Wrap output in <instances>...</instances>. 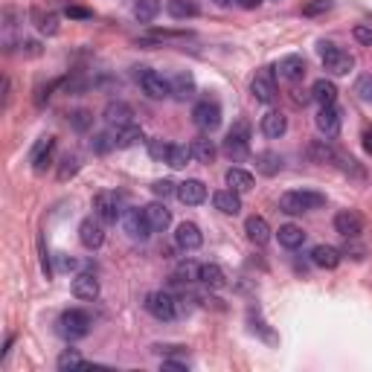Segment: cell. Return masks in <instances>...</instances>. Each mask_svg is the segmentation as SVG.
Returning a JSON list of instances; mask_svg holds the SVG:
<instances>
[{
	"mask_svg": "<svg viewBox=\"0 0 372 372\" xmlns=\"http://www.w3.org/2000/svg\"><path fill=\"white\" fill-rule=\"evenodd\" d=\"M236 4H239L241 9H256V6L262 4V0H236Z\"/></svg>",
	"mask_w": 372,
	"mask_h": 372,
	"instance_id": "cell-49",
	"label": "cell"
},
{
	"mask_svg": "<svg viewBox=\"0 0 372 372\" xmlns=\"http://www.w3.org/2000/svg\"><path fill=\"white\" fill-rule=\"evenodd\" d=\"M93 215L102 218L105 224H114L116 218H122L119 195H116V192H99V195L93 198Z\"/></svg>",
	"mask_w": 372,
	"mask_h": 372,
	"instance_id": "cell-9",
	"label": "cell"
},
{
	"mask_svg": "<svg viewBox=\"0 0 372 372\" xmlns=\"http://www.w3.org/2000/svg\"><path fill=\"white\" fill-rule=\"evenodd\" d=\"M145 311L155 320H160V323H169V320L178 317V303H175V296L166 291H152L145 296Z\"/></svg>",
	"mask_w": 372,
	"mask_h": 372,
	"instance_id": "cell-5",
	"label": "cell"
},
{
	"mask_svg": "<svg viewBox=\"0 0 372 372\" xmlns=\"http://www.w3.org/2000/svg\"><path fill=\"white\" fill-rule=\"evenodd\" d=\"M64 12H67L70 18H90V12H88V9H82V6H67Z\"/></svg>",
	"mask_w": 372,
	"mask_h": 372,
	"instance_id": "cell-47",
	"label": "cell"
},
{
	"mask_svg": "<svg viewBox=\"0 0 372 372\" xmlns=\"http://www.w3.org/2000/svg\"><path fill=\"white\" fill-rule=\"evenodd\" d=\"M244 233L253 244H268L270 241V224L262 218V215H251L244 221Z\"/></svg>",
	"mask_w": 372,
	"mask_h": 372,
	"instance_id": "cell-23",
	"label": "cell"
},
{
	"mask_svg": "<svg viewBox=\"0 0 372 372\" xmlns=\"http://www.w3.org/2000/svg\"><path fill=\"white\" fill-rule=\"evenodd\" d=\"M192 119L201 131H215L221 126V105L215 99H201V102L192 108Z\"/></svg>",
	"mask_w": 372,
	"mask_h": 372,
	"instance_id": "cell-6",
	"label": "cell"
},
{
	"mask_svg": "<svg viewBox=\"0 0 372 372\" xmlns=\"http://www.w3.org/2000/svg\"><path fill=\"white\" fill-rule=\"evenodd\" d=\"M152 192H155L157 198H169V195H178V184H175V181H169V178H163V181H157V184L152 186Z\"/></svg>",
	"mask_w": 372,
	"mask_h": 372,
	"instance_id": "cell-41",
	"label": "cell"
},
{
	"mask_svg": "<svg viewBox=\"0 0 372 372\" xmlns=\"http://www.w3.org/2000/svg\"><path fill=\"white\" fill-rule=\"evenodd\" d=\"M352 35H355V41H358V44H364V47H372V27H364V23H358Z\"/></svg>",
	"mask_w": 372,
	"mask_h": 372,
	"instance_id": "cell-45",
	"label": "cell"
},
{
	"mask_svg": "<svg viewBox=\"0 0 372 372\" xmlns=\"http://www.w3.org/2000/svg\"><path fill=\"white\" fill-rule=\"evenodd\" d=\"M335 230L343 239H358L364 233V218H361V212H355V210H340L335 215Z\"/></svg>",
	"mask_w": 372,
	"mask_h": 372,
	"instance_id": "cell-12",
	"label": "cell"
},
{
	"mask_svg": "<svg viewBox=\"0 0 372 372\" xmlns=\"http://www.w3.org/2000/svg\"><path fill=\"white\" fill-rule=\"evenodd\" d=\"M140 140H143V128L134 126V122L116 131V148H131V145H137Z\"/></svg>",
	"mask_w": 372,
	"mask_h": 372,
	"instance_id": "cell-36",
	"label": "cell"
},
{
	"mask_svg": "<svg viewBox=\"0 0 372 372\" xmlns=\"http://www.w3.org/2000/svg\"><path fill=\"white\" fill-rule=\"evenodd\" d=\"M274 70L285 82H300L306 76V59L303 56H285V59H280V64Z\"/></svg>",
	"mask_w": 372,
	"mask_h": 372,
	"instance_id": "cell-17",
	"label": "cell"
},
{
	"mask_svg": "<svg viewBox=\"0 0 372 372\" xmlns=\"http://www.w3.org/2000/svg\"><path fill=\"white\" fill-rule=\"evenodd\" d=\"M175 244L181 247V251H198V247L204 244V233L198 224H192V221H184V224H178L175 230Z\"/></svg>",
	"mask_w": 372,
	"mask_h": 372,
	"instance_id": "cell-13",
	"label": "cell"
},
{
	"mask_svg": "<svg viewBox=\"0 0 372 372\" xmlns=\"http://www.w3.org/2000/svg\"><path fill=\"white\" fill-rule=\"evenodd\" d=\"M337 148H332L326 140H314L311 145H308V157L314 160V163H335L337 160Z\"/></svg>",
	"mask_w": 372,
	"mask_h": 372,
	"instance_id": "cell-29",
	"label": "cell"
},
{
	"mask_svg": "<svg viewBox=\"0 0 372 372\" xmlns=\"http://www.w3.org/2000/svg\"><path fill=\"white\" fill-rule=\"evenodd\" d=\"M73 122H76V128H88L90 114L88 111H76V114H73Z\"/></svg>",
	"mask_w": 372,
	"mask_h": 372,
	"instance_id": "cell-46",
	"label": "cell"
},
{
	"mask_svg": "<svg viewBox=\"0 0 372 372\" xmlns=\"http://www.w3.org/2000/svg\"><path fill=\"white\" fill-rule=\"evenodd\" d=\"M224 181H227V186H230V189H236V192H247V189H253V175H251L247 169H239V166L227 169Z\"/></svg>",
	"mask_w": 372,
	"mask_h": 372,
	"instance_id": "cell-28",
	"label": "cell"
},
{
	"mask_svg": "<svg viewBox=\"0 0 372 372\" xmlns=\"http://www.w3.org/2000/svg\"><path fill=\"white\" fill-rule=\"evenodd\" d=\"M323 204H326V195L311 192V189H294V192H285L280 198V210L288 212V215H303V212L317 210Z\"/></svg>",
	"mask_w": 372,
	"mask_h": 372,
	"instance_id": "cell-1",
	"label": "cell"
},
{
	"mask_svg": "<svg viewBox=\"0 0 372 372\" xmlns=\"http://www.w3.org/2000/svg\"><path fill=\"white\" fill-rule=\"evenodd\" d=\"M122 227H126V233L131 239H140V241L155 233L152 224H148V218H145V210H126L122 212Z\"/></svg>",
	"mask_w": 372,
	"mask_h": 372,
	"instance_id": "cell-10",
	"label": "cell"
},
{
	"mask_svg": "<svg viewBox=\"0 0 372 372\" xmlns=\"http://www.w3.org/2000/svg\"><path fill=\"white\" fill-rule=\"evenodd\" d=\"M198 282H204L207 288H224L227 285V274L218 265H201V280H198Z\"/></svg>",
	"mask_w": 372,
	"mask_h": 372,
	"instance_id": "cell-33",
	"label": "cell"
},
{
	"mask_svg": "<svg viewBox=\"0 0 372 372\" xmlns=\"http://www.w3.org/2000/svg\"><path fill=\"white\" fill-rule=\"evenodd\" d=\"M285 131H288V119H285V114H280V111H268V114L262 116V134H265V137L280 140Z\"/></svg>",
	"mask_w": 372,
	"mask_h": 372,
	"instance_id": "cell-21",
	"label": "cell"
},
{
	"mask_svg": "<svg viewBox=\"0 0 372 372\" xmlns=\"http://www.w3.org/2000/svg\"><path fill=\"white\" fill-rule=\"evenodd\" d=\"M212 204H215V210H221L224 215H239L241 212V198H239L236 189H218L212 195Z\"/></svg>",
	"mask_w": 372,
	"mask_h": 372,
	"instance_id": "cell-19",
	"label": "cell"
},
{
	"mask_svg": "<svg viewBox=\"0 0 372 372\" xmlns=\"http://www.w3.org/2000/svg\"><path fill=\"white\" fill-rule=\"evenodd\" d=\"M169 88H172V96H175L178 102H186V99L195 96V76L192 73H178V76L169 82Z\"/></svg>",
	"mask_w": 372,
	"mask_h": 372,
	"instance_id": "cell-25",
	"label": "cell"
},
{
	"mask_svg": "<svg viewBox=\"0 0 372 372\" xmlns=\"http://www.w3.org/2000/svg\"><path fill=\"white\" fill-rule=\"evenodd\" d=\"M137 82H140L143 93H145V96H152V99H166V96H172V88H169V82L160 76L157 70L140 67V70H137Z\"/></svg>",
	"mask_w": 372,
	"mask_h": 372,
	"instance_id": "cell-7",
	"label": "cell"
},
{
	"mask_svg": "<svg viewBox=\"0 0 372 372\" xmlns=\"http://www.w3.org/2000/svg\"><path fill=\"white\" fill-rule=\"evenodd\" d=\"M192 155H195V160L198 163H212L215 160V155H218V148L212 145V140H207V137H198L195 143H192Z\"/></svg>",
	"mask_w": 372,
	"mask_h": 372,
	"instance_id": "cell-34",
	"label": "cell"
},
{
	"mask_svg": "<svg viewBox=\"0 0 372 372\" xmlns=\"http://www.w3.org/2000/svg\"><path fill=\"white\" fill-rule=\"evenodd\" d=\"M116 145V134H96L93 137V148H96V152H111V148Z\"/></svg>",
	"mask_w": 372,
	"mask_h": 372,
	"instance_id": "cell-42",
	"label": "cell"
},
{
	"mask_svg": "<svg viewBox=\"0 0 372 372\" xmlns=\"http://www.w3.org/2000/svg\"><path fill=\"white\" fill-rule=\"evenodd\" d=\"M163 369H178V372H184V369H189V364H184V361H163Z\"/></svg>",
	"mask_w": 372,
	"mask_h": 372,
	"instance_id": "cell-48",
	"label": "cell"
},
{
	"mask_svg": "<svg viewBox=\"0 0 372 372\" xmlns=\"http://www.w3.org/2000/svg\"><path fill=\"white\" fill-rule=\"evenodd\" d=\"M169 152H172V143H166L163 137L148 140V155H152V160H157V163H166V160H169Z\"/></svg>",
	"mask_w": 372,
	"mask_h": 372,
	"instance_id": "cell-38",
	"label": "cell"
},
{
	"mask_svg": "<svg viewBox=\"0 0 372 372\" xmlns=\"http://www.w3.org/2000/svg\"><path fill=\"white\" fill-rule=\"evenodd\" d=\"M90 314L88 311H82V308H70V311H64L61 317H59V335L61 337H67V340H79V337H85L88 332H90Z\"/></svg>",
	"mask_w": 372,
	"mask_h": 372,
	"instance_id": "cell-4",
	"label": "cell"
},
{
	"mask_svg": "<svg viewBox=\"0 0 372 372\" xmlns=\"http://www.w3.org/2000/svg\"><path fill=\"white\" fill-rule=\"evenodd\" d=\"M192 157H195L192 155V145H186V143H172V152H169V160L166 163L172 169H186Z\"/></svg>",
	"mask_w": 372,
	"mask_h": 372,
	"instance_id": "cell-32",
	"label": "cell"
},
{
	"mask_svg": "<svg viewBox=\"0 0 372 372\" xmlns=\"http://www.w3.org/2000/svg\"><path fill=\"white\" fill-rule=\"evenodd\" d=\"M311 99L317 105H335L337 102V85L329 79H317L311 85Z\"/></svg>",
	"mask_w": 372,
	"mask_h": 372,
	"instance_id": "cell-26",
	"label": "cell"
},
{
	"mask_svg": "<svg viewBox=\"0 0 372 372\" xmlns=\"http://www.w3.org/2000/svg\"><path fill=\"white\" fill-rule=\"evenodd\" d=\"M56 364H59V369H79V366H88V361H85V358H82L76 349H67V352H61Z\"/></svg>",
	"mask_w": 372,
	"mask_h": 372,
	"instance_id": "cell-40",
	"label": "cell"
},
{
	"mask_svg": "<svg viewBox=\"0 0 372 372\" xmlns=\"http://www.w3.org/2000/svg\"><path fill=\"white\" fill-rule=\"evenodd\" d=\"M314 122H317L320 134L337 137L340 134V111H337V105H320V114H317Z\"/></svg>",
	"mask_w": 372,
	"mask_h": 372,
	"instance_id": "cell-16",
	"label": "cell"
},
{
	"mask_svg": "<svg viewBox=\"0 0 372 372\" xmlns=\"http://www.w3.org/2000/svg\"><path fill=\"white\" fill-rule=\"evenodd\" d=\"M212 4H215V6H233L236 0H212Z\"/></svg>",
	"mask_w": 372,
	"mask_h": 372,
	"instance_id": "cell-51",
	"label": "cell"
},
{
	"mask_svg": "<svg viewBox=\"0 0 372 372\" xmlns=\"http://www.w3.org/2000/svg\"><path fill=\"white\" fill-rule=\"evenodd\" d=\"M73 296L76 300H96L99 296V280L93 274H79V277H73Z\"/></svg>",
	"mask_w": 372,
	"mask_h": 372,
	"instance_id": "cell-18",
	"label": "cell"
},
{
	"mask_svg": "<svg viewBox=\"0 0 372 372\" xmlns=\"http://www.w3.org/2000/svg\"><path fill=\"white\" fill-rule=\"evenodd\" d=\"M160 12V0H134V18L140 23H152Z\"/></svg>",
	"mask_w": 372,
	"mask_h": 372,
	"instance_id": "cell-35",
	"label": "cell"
},
{
	"mask_svg": "<svg viewBox=\"0 0 372 372\" xmlns=\"http://www.w3.org/2000/svg\"><path fill=\"white\" fill-rule=\"evenodd\" d=\"M340 259H343V253L337 251V247H332V244H317L314 251H311V262H314L317 268H326V270L337 268Z\"/></svg>",
	"mask_w": 372,
	"mask_h": 372,
	"instance_id": "cell-20",
	"label": "cell"
},
{
	"mask_svg": "<svg viewBox=\"0 0 372 372\" xmlns=\"http://www.w3.org/2000/svg\"><path fill=\"white\" fill-rule=\"evenodd\" d=\"M166 12L175 20H186L198 15V4L195 0H166Z\"/></svg>",
	"mask_w": 372,
	"mask_h": 372,
	"instance_id": "cell-31",
	"label": "cell"
},
{
	"mask_svg": "<svg viewBox=\"0 0 372 372\" xmlns=\"http://www.w3.org/2000/svg\"><path fill=\"white\" fill-rule=\"evenodd\" d=\"M172 280L175 282H195V280H201V265H195V262H181L175 268V274H172Z\"/></svg>",
	"mask_w": 372,
	"mask_h": 372,
	"instance_id": "cell-37",
	"label": "cell"
},
{
	"mask_svg": "<svg viewBox=\"0 0 372 372\" xmlns=\"http://www.w3.org/2000/svg\"><path fill=\"white\" fill-rule=\"evenodd\" d=\"M364 148L372 155V131H364Z\"/></svg>",
	"mask_w": 372,
	"mask_h": 372,
	"instance_id": "cell-50",
	"label": "cell"
},
{
	"mask_svg": "<svg viewBox=\"0 0 372 372\" xmlns=\"http://www.w3.org/2000/svg\"><path fill=\"white\" fill-rule=\"evenodd\" d=\"M256 169H259V175H265V178H274V175H280L282 172V157H280V152H259L256 155Z\"/></svg>",
	"mask_w": 372,
	"mask_h": 372,
	"instance_id": "cell-27",
	"label": "cell"
},
{
	"mask_svg": "<svg viewBox=\"0 0 372 372\" xmlns=\"http://www.w3.org/2000/svg\"><path fill=\"white\" fill-rule=\"evenodd\" d=\"M277 239H280L282 247L294 251V247H300V244L306 241V233H303V227H296V224H282V227L277 230Z\"/></svg>",
	"mask_w": 372,
	"mask_h": 372,
	"instance_id": "cell-30",
	"label": "cell"
},
{
	"mask_svg": "<svg viewBox=\"0 0 372 372\" xmlns=\"http://www.w3.org/2000/svg\"><path fill=\"white\" fill-rule=\"evenodd\" d=\"M251 93H253V99L256 102H274L277 99V70H259L256 76H253V82H251Z\"/></svg>",
	"mask_w": 372,
	"mask_h": 372,
	"instance_id": "cell-8",
	"label": "cell"
},
{
	"mask_svg": "<svg viewBox=\"0 0 372 372\" xmlns=\"http://www.w3.org/2000/svg\"><path fill=\"white\" fill-rule=\"evenodd\" d=\"M105 122H108V126L111 128H126V126H131V122H134V108L128 105V102H108L105 105Z\"/></svg>",
	"mask_w": 372,
	"mask_h": 372,
	"instance_id": "cell-14",
	"label": "cell"
},
{
	"mask_svg": "<svg viewBox=\"0 0 372 372\" xmlns=\"http://www.w3.org/2000/svg\"><path fill=\"white\" fill-rule=\"evenodd\" d=\"M332 9V0H311V4H306V15L308 18H314V15H320V12H329Z\"/></svg>",
	"mask_w": 372,
	"mask_h": 372,
	"instance_id": "cell-44",
	"label": "cell"
},
{
	"mask_svg": "<svg viewBox=\"0 0 372 372\" xmlns=\"http://www.w3.org/2000/svg\"><path fill=\"white\" fill-rule=\"evenodd\" d=\"M32 18L38 20V30H41V32H47V35H56V32H59V18H56L53 12H47V15H44V12L35 9Z\"/></svg>",
	"mask_w": 372,
	"mask_h": 372,
	"instance_id": "cell-39",
	"label": "cell"
},
{
	"mask_svg": "<svg viewBox=\"0 0 372 372\" xmlns=\"http://www.w3.org/2000/svg\"><path fill=\"white\" fill-rule=\"evenodd\" d=\"M143 210H145V218H148V224H152V230H155V233H163V230L172 224V212L166 210V204L152 201V204L143 207Z\"/></svg>",
	"mask_w": 372,
	"mask_h": 372,
	"instance_id": "cell-22",
	"label": "cell"
},
{
	"mask_svg": "<svg viewBox=\"0 0 372 372\" xmlns=\"http://www.w3.org/2000/svg\"><path fill=\"white\" fill-rule=\"evenodd\" d=\"M355 93H358V99H364V102H372V76H361L355 82Z\"/></svg>",
	"mask_w": 372,
	"mask_h": 372,
	"instance_id": "cell-43",
	"label": "cell"
},
{
	"mask_svg": "<svg viewBox=\"0 0 372 372\" xmlns=\"http://www.w3.org/2000/svg\"><path fill=\"white\" fill-rule=\"evenodd\" d=\"M178 198H181V204H186V207L204 204L207 201V186H204V181L189 178V181L178 184Z\"/></svg>",
	"mask_w": 372,
	"mask_h": 372,
	"instance_id": "cell-15",
	"label": "cell"
},
{
	"mask_svg": "<svg viewBox=\"0 0 372 372\" xmlns=\"http://www.w3.org/2000/svg\"><path fill=\"white\" fill-rule=\"evenodd\" d=\"M53 148H56V140H53V137H41V140L35 143L32 155H30V160H32L35 172H44V169L49 166V157H53Z\"/></svg>",
	"mask_w": 372,
	"mask_h": 372,
	"instance_id": "cell-24",
	"label": "cell"
},
{
	"mask_svg": "<svg viewBox=\"0 0 372 372\" xmlns=\"http://www.w3.org/2000/svg\"><path fill=\"white\" fill-rule=\"evenodd\" d=\"M320 59H323V67L332 73V76H346L352 67H355V56L352 53H346V49L323 41L320 44Z\"/></svg>",
	"mask_w": 372,
	"mask_h": 372,
	"instance_id": "cell-3",
	"label": "cell"
},
{
	"mask_svg": "<svg viewBox=\"0 0 372 372\" xmlns=\"http://www.w3.org/2000/svg\"><path fill=\"white\" fill-rule=\"evenodd\" d=\"M224 155L230 160H244L251 155V126L244 119L233 122V128L227 131V140H224Z\"/></svg>",
	"mask_w": 372,
	"mask_h": 372,
	"instance_id": "cell-2",
	"label": "cell"
},
{
	"mask_svg": "<svg viewBox=\"0 0 372 372\" xmlns=\"http://www.w3.org/2000/svg\"><path fill=\"white\" fill-rule=\"evenodd\" d=\"M105 221L102 218H85L82 224H79V239H82V244L88 247V251H96V247H102V241H105Z\"/></svg>",
	"mask_w": 372,
	"mask_h": 372,
	"instance_id": "cell-11",
	"label": "cell"
}]
</instances>
